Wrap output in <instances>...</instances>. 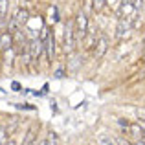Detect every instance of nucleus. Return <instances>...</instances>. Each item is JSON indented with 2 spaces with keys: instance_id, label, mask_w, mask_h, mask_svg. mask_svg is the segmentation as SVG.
<instances>
[{
  "instance_id": "39448f33",
  "label": "nucleus",
  "mask_w": 145,
  "mask_h": 145,
  "mask_svg": "<svg viewBox=\"0 0 145 145\" xmlns=\"http://www.w3.org/2000/svg\"><path fill=\"white\" fill-rule=\"evenodd\" d=\"M92 50H94V57H96V59H101V57L106 53V50H108V39H106L105 35L97 37L96 42H94V46H92Z\"/></svg>"
},
{
  "instance_id": "f03ea898",
  "label": "nucleus",
  "mask_w": 145,
  "mask_h": 145,
  "mask_svg": "<svg viewBox=\"0 0 145 145\" xmlns=\"http://www.w3.org/2000/svg\"><path fill=\"white\" fill-rule=\"evenodd\" d=\"M88 26H90V22H88V17H86L85 13H79L77 17H75V20H74V29H75V37H77V40H81L83 37H85Z\"/></svg>"
},
{
  "instance_id": "7ed1b4c3",
  "label": "nucleus",
  "mask_w": 145,
  "mask_h": 145,
  "mask_svg": "<svg viewBox=\"0 0 145 145\" xmlns=\"http://www.w3.org/2000/svg\"><path fill=\"white\" fill-rule=\"evenodd\" d=\"M131 33H132L131 20H129V18H120V20H118V26H116V37L120 40H123V39H129Z\"/></svg>"
},
{
  "instance_id": "6ab92c4d",
  "label": "nucleus",
  "mask_w": 145,
  "mask_h": 145,
  "mask_svg": "<svg viewBox=\"0 0 145 145\" xmlns=\"http://www.w3.org/2000/svg\"><path fill=\"white\" fill-rule=\"evenodd\" d=\"M6 145H17V142H15V140H9V142H6Z\"/></svg>"
},
{
  "instance_id": "f8f14e48",
  "label": "nucleus",
  "mask_w": 145,
  "mask_h": 145,
  "mask_svg": "<svg viewBox=\"0 0 145 145\" xmlns=\"http://www.w3.org/2000/svg\"><path fill=\"white\" fill-rule=\"evenodd\" d=\"M7 6H9V0H0V20H4V18H6Z\"/></svg>"
},
{
  "instance_id": "f3484780",
  "label": "nucleus",
  "mask_w": 145,
  "mask_h": 145,
  "mask_svg": "<svg viewBox=\"0 0 145 145\" xmlns=\"http://www.w3.org/2000/svg\"><path fill=\"white\" fill-rule=\"evenodd\" d=\"M132 6H134V11H136V13H143V0H134V2H132Z\"/></svg>"
},
{
  "instance_id": "6e6552de",
  "label": "nucleus",
  "mask_w": 145,
  "mask_h": 145,
  "mask_svg": "<svg viewBox=\"0 0 145 145\" xmlns=\"http://www.w3.org/2000/svg\"><path fill=\"white\" fill-rule=\"evenodd\" d=\"M42 44H44V50H46V53H48V59L52 61L53 55H55V39H53V31L46 35V39H44Z\"/></svg>"
},
{
  "instance_id": "20e7f679",
  "label": "nucleus",
  "mask_w": 145,
  "mask_h": 145,
  "mask_svg": "<svg viewBox=\"0 0 145 145\" xmlns=\"http://www.w3.org/2000/svg\"><path fill=\"white\" fill-rule=\"evenodd\" d=\"M42 50H44V44H42V40L37 39V37H33V39L28 42V53H29V59L37 61V59L40 57V53H42Z\"/></svg>"
},
{
  "instance_id": "0eeeda50",
  "label": "nucleus",
  "mask_w": 145,
  "mask_h": 145,
  "mask_svg": "<svg viewBox=\"0 0 145 145\" xmlns=\"http://www.w3.org/2000/svg\"><path fill=\"white\" fill-rule=\"evenodd\" d=\"M96 39H97V28H90V26H88L85 37L81 39V42H83V46H85L86 50H92L94 42H96Z\"/></svg>"
},
{
  "instance_id": "a211bd4d",
  "label": "nucleus",
  "mask_w": 145,
  "mask_h": 145,
  "mask_svg": "<svg viewBox=\"0 0 145 145\" xmlns=\"http://www.w3.org/2000/svg\"><path fill=\"white\" fill-rule=\"evenodd\" d=\"M127 145H145V138L138 140V142H136V143H127Z\"/></svg>"
},
{
  "instance_id": "dca6fc26",
  "label": "nucleus",
  "mask_w": 145,
  "mask_h": 145,
  "mask_svg": "<svg viewBox=\"0 0 145 145\" xmlns=\"http://www.w3.org/2000/svg\"><path fill=\"white\" fill-rule=\"evenodd\" d=\"M7 142V131L4 125H0V145H6Z\"/></svg>"
},
{
  "instance_id": "1a4fd4ad",
  "label": "nucleus",
  "mask_w": 145,
  "mask_h": 145,
  "mask_svg": "<svg viewBox=\"0 0 145 145\" xmlns=\"http://www.w3.org/2000/svg\"><path fill=\"white\" fill-rule=\"evenodd\" d=\"M0 50L7 52V50H13V35L9 31L0 33Z\"/></svg>"
},
{
  "instance_id": "9b49d317",
  "label": "nucleus",
  "mask_w": 145,
  "mask_h": 145,
  "mask_svg": "<svg viewBox=\"0 0 145 145\" xmlns=\"http://www.w3.org/2000/svg\"><path fill=\"white\" fill-rule=\"evenodd\" d=\"M131 134L134 136L136 140L145 138V136H143V123H132L131 125Z\"/></svg>"
},
{
  "instance_id": "423d86ee",
  "label": "nucleus",
  "mask_w": 145,
  "mask_h": 145,
  "mask_svg": "<svg viewBox=\"0 0 145 145\" xmlns=\"http://www.w3.org/2000/svg\"><path fill=\"white\" fill-rule=\"evenodd\" d=\"M134 15H136V11H134V6H132L131 0H121L120 7H118V17L120 18H129V20H131Z\"/></svg>"
},
{
  "instance_id": "f257e3e1",
  "label": "nucleus",
  "mask_w": 145,
  "mask_h": 145,
  "mask_svg": "<svg viewBox=\"0 0 145 145\" xmlns=\"http://www.w3.org/2000/svg\"><path fill=\"white\" fill-rule=\"evenodd\" d=\"M75 46H77V37H75V29H74V20H68L64 26V52L74 53Z\"/></svg>"
},
{
  "instance_id": "ddd939ff",
  "label": "nucleus",
  "mask_w": 145,
  "mask_h": 145,
  "mask_svg": "<svg viewBox=\"0 0 145 145\" xmlns=\"http://www.w3.org/2000/svg\"><path fill=\"white\" fill-rule=\"evenodd\" d=\"M97 142H99V145H116V142H114L110 136H106V134H101Z\"/></svg>"
},
{
  "instance_id": "2eb2a0df",
  "label": "nucleus",
  "mask_w": 145,
  "mask_h": 145,
  "mask_svg": "<svg viewBox=\"0 0 145 145\" xmlns=\"http://www.w3.org/2000/svg\"><path fill=\"white\" fill-rule=\"evenodd\" d=\"M22 145H35V132L33 131H28V134H26V140Z\"/></svg>"
},
{
  "instance_id": "9d476101",
  "label": "nucleus",
  "mask_w": 145,
  "mask_h": 145,
  "mask_svg": "<svg viewBox=\"0 0 145 145\" xmlns=\"http://www.w3.org/2000/svg\"><path fill=\"white\" fill-rule=\"evenodd\" d=\"M15 20H17V24L22 28V24H26V22L29 20V13H28V9H18L17 11V15H15Z\"/></svg>"
},
{
  "instance_id": "4468645a",
  "label": "nucleus",
  "mask_w": 145,
  "mask_h": 145,
  "mask_svg": "<svg viewBox=\"0 0 145 145\" xmlns=\"http://www.w3.org/2000/svg\"><path fill=\"white\" fill-rule=\"evenodd\" d=\"M106 6V0H92V9L94 11H101Z\"/></svg>"
}]
</instances>
